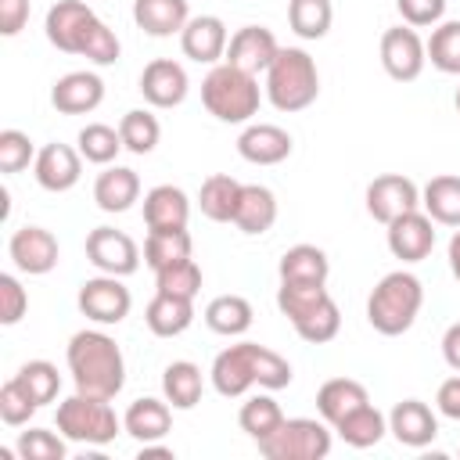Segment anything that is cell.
Wrapping results in <instances>:
<instances>
[{
	"label": "cell",
	"mask_w": 460,
	"mask_h": 460,
	"mask_svg": "<svg viewBox=\"0 0 460 460\" xmlns=\"http://www.w3.org/2000/svg\"><path fill=\"white\" fill-rule=\"evenodd\" d=\"M363 402H370V395H367V388L359 385V381H352V377H331V381H323L320 385V392H316V413L334 428L341 417H349L352 410H359Z\"/></svg>",
	"instance_id": "f546056e"
},
{
	"label": "cell",
	"mask_w": 460,
	"mask_h": 460,
	"mask_svg": "<svg viewBox=\"0 0 460 460\" xmlns=\"http://www.w3.org/2000/svg\"><path fill=\"white\" fill-rule=\"evenodd\" d=\"M169 428H172V406L165 399H151V395L133 399L126 417H122V431L133 435L140 446L144 442H162L169 435Z\"/></svg>",
	"instance_id": "cb8c5ba5"
},
{
	"label": "cell",
	"mask_w": 460,
	"mask_h": 460,
	"mask_svg": "<svg viewBox=\"0 0 460 460\" xmlns=\"http://www.w3.org/2000/svg\"><path fill=\"white\" fill-rule=\"evenodd\" d=\"M446 259H449V273L460 280V226L453 230V237H449V248H446Z\"/></svg>",
	"instance_id": "f5cc1de1"
},
{
	"label": "cell",
	"mask_w": 460,
	"mask_h": 460,
	"mask_svg": "<svg viewBox=\"0 0 460 460\" xmlns=\"http://www.w3.org/2000/svg\"><path fill=\"white\" fill-rule=\"evenodd\" d=\"M133 22L155 40L180 36L183 25L190 22L187 0H133Z\"/></svg>",
	"instance_id": "d4e9b609"
},
{
	"label": "cell",
	"mask_w": 460,
	"mask_h": 460,
	"mask_svg": "<svg viewBox=\"0 0 460 460\" xmlns=\"http://www.w3.org/2000/svg\"><path fill=\"white\" fill-rule=\"evenodd\" d=\"M277 54H280V43H277L273 29H266V25H241L230 36V43H226V58L223 61L237 65V68H244L252 75H259V72L266 75V68L273 65Z\"/></svg>",
	"instance_id": "e0dca14e"
},
{
	"label": "cell",
	"mask_w": 460,
	"mask_h": 460,
	"mask_svg": "<svg viewBox=\"0 0 460 460\" xmlns=\"http://www.w3.org/2000/svg\"><path fill=\"white\" fill-rule=\"evenodd\" d=\"M119 137H122V147L133 151V155H151L162 140V126L158 119L147 111V108H133L119 119Z\"/></svg>",
	"instance_id": "f35d334b"
},
{
	"label": "cell",
	"mask_w": 460,
	"mask_h": 460,
	"mask_svg": "<svg viewBox=\"0 0 460 460\" xmlns=\"http://www.w3.org/2000/svg\"><path fill=\"white\" fill-rule=\"evenodd\" d=\"M435 406H438V413H442V417L460 420V374H453V377H446V381L438 385Z\"/></svg>",
	"instance_id": "f907efd6"
},
{
	"label": "cell",
	"mask_w": 460,
	"mask_h": 460,
	"mask_svg": "<svg viewBox=\"0 0 460 460\" xmlns=\"http://www.w3.org/2000/svg\"><path fill=\"white\" fill-rule=\"evenodd\" d=\"M155 291L165 295H180V298H194L201 291V266L194 259H180L172 266L155 270Z\"/></svg>",
	"instance_id": "7bdbcfd3"
},
{
	"label": "cell",
	"mask_w": 460,
	"mask_h": 460,
	"mask_svg": "<svg viewBox=\"0 0 460 460\" xmlns=\"http://www.w3.org/2000/svg\"><path fill=\"white\" fill-rule=\"evenodd\" d=\"M334 22L331 0H288V25L302 40H323Z\"/></svg>",
	"instance_id": "e575fe53"
},
{
	"label": "cell",
	"mask_w": 460,
	"mask_h": 460,
	"mask_svg": "<svg viewBox=\"0 0 460 460\" xmlns=\"http://www.w3.org/2000/svg\"><path fill=\"white\" fill-rule=\"evenodd\" d=\"M187 90H190L187 68L172 58H155L140 72V93L151 108H176V104H183Z\"/></svg>",
	"instance_id": "2e32d148"
},
{
	"label": "cell",
	"mask_w": 460,
	"mask_h": 460,
	"mask_svg": "<svg viewBox=\"0 0 460 460\" xmlns=\"http://www.w3.org/2000/svg\"><path fill=\"white\" fill-rule=\"evenodd\" d=\"M190 234L187 226L183 230H147V241H144V262L151 270H162V266H172L180 259H190Z\"/></svg>",
	"instance_id": "74e56055"
},
{
	"label": "cell",
	"mask_w": 460,
	"mask_h": 460,
	"mask_svg": "<svg viewBox=\"0 0 460 460\" xmlns=\"http://www.w3.org/2000/svg\"><path fill=\"white\" fill-rule=\"evenodd\" d=\"M201 104L212 119H219L226 126H244V122H252V115H259V104H262L259 75H252L230 61H219L201 79Z\"/></svg>",
	"instance_id": "277c9868"
},
{
	"label": "cell",
	"mask_w": 460,
	"mask_h": 460,
	"mask_svg": "<svg viewBox=\"0 0 460 460\" xmlns=\"http://www.w3.org/2000/svg\"><path fill=\"white\" fill-rule=\"evenodd\" d=\"M212 388L223 395V399H237L244 395L248 388H266V392H280L291 385V363L266 349V345H255V341H237V345H226L216 359H212Z\"/></svg>",
	"instance_id": "6da1fadb"
},
{
	"label": "cell",
	"mask_w": 460,
	"mask_h": 460,
	"mask_svg": "<svg viewBox=\"0 0 460 460\" xmlns=\"http://www.w3.org/2000/svg\"><path fill=\"white\" fill-rule=\"evenodd\" d=\"M252 302L244 295H216L205 305V327L223 338H241L252 327Z\"/></svg>",
	"instance_id": "d6a6232c"
},
{
	"label": "cell",
	"mask_w": 460,
	"mask_h": 460,
	"mask_svg": "<svg viewBox=\"0 0 460 460\" xmlns=\"http://www.w3.org/2000/svg\"><path fill=\"white\" fill-rule=\"evenodd\" d=\"M428 61L446 75H460V22H438L431 29Z\"/></svg>",
	"instance_id": "60d3db41"
},
{
	"label": "cell",
	"mask_w": 460,
	"mask_h": 460,
	"mask_svg": "<svg viewBox=\"0 0 460 460\" xmlns=\"http://www.w3.org/2000/svg\"><path fill=\"white\" fill-rule=\"evenodd\" d=\"M14 377H18V381H22V388L36 399V406L54 402V399H58V392H61V374H58V367H54V363H47V359H29V363H22Z\"/></svg>",
	"instance_id": "b9f144b4"
},
{
	"label": "cell",
	"mask_w": 460,
	"mask_h": 460,
	"mask_svg": "<svg viewBox=\"0 0 460 460\" xmlns=\"http://www.w3.org/2000/svg\"><path fill=\"white\" fill-rule=\"evenodd\" d=\"M334 431H338V438H341L345 446H352V449H370V446H377V442L385 438L388 417H385L374 402H363L359 410H352L349 417H341V420L334 424Z\"/></svg>",
	"instance_id": "836d02e7"
},
{
	"label": "cell",
	"mask_w": 460,
	"mask_h": 460,
	"mask_svg": "<svg viewBox=\"0 0 460 460\" xmlns=\"http://www.w3.org/2000/svg\"><path fill=\"white\" fill-rule=\"evenodd\" d=\"M395 7L402 14V22L413 29H428V25L435 29L446 14V0H395Z\"/></svg>",
	"instance_id": "c3c4849f"
},
{
	"label": "cell",
	"mask_w": 460,
	"mask_h": 460,
	"mask_svg": "<svg viewBox=\"0 0 460 460\" xmlns=\"http://www.w3.org/2000/svg\"><path fill=\"white\" fill-rule=\"evenodd\" d=\"M273 223H277V194L270 187H262V183H244L241 187V205H237L234 226L241 234H248V237H259Z\"/></svg>",
	"instance_id": "83f0119b"
},
{
	"label": "cell",
	"mask_w": 460,
	"mask_h": 460,
	"mask_svg": "<svg viewBox=\"0 0 460 460\" xmlns=\"http://www.w3.org/2000/svg\"><path fill=\"white\" fill-rule=\"evenodd\" d=\"M237 424H241V431H244L248 438L262 442L266 435H273V431L284 424V410H280V402H277L273 395H266V388H262L259 395H252V399L241 406Z\"/></svg>",
	"instance_id": "8d00e7d4"
},
{
	"label": "cell",
	"mask_w": 460,
	"mask_h": 460,
	"mask_svg": "<svg viewBox=\"0 0 460 460\" xmlns=\"http://www.w3.org/2000/svg\"><path fill=\"white\" fill-rule=\"evenodd\" d=\"M435 248V219L424 208L402 212L399 219L388 223V252L402 262H420Z\"/></svg>",
	"instance_id": "9a60e30c"
},
{
	"label": "cell",
	"mask_w": 460,
	"mask_h": 460,
	"mask_svg": "<svg viewBox=\"0 0 460 460\" xmlns=\"http://www.w3.org/2000/svg\"><path fill=\"white\" fill-rule=\"evenodd\" d=\"M201 388H205L201 367L190 359H172L162 370V395L172 410H194L201 402Z\"/></svg>",
	"instance_id": "f1b7e54d"
},
{
	"label": "cell",
	"mask_w": 460,
	"mask_h": 460,
	"mask_svg": "<svg viewBox=\"0 0 460 460\" xmlns=\"http://www.w3.org/2000/svg\"><path fill=\"white\" fill-rule=\"evenodd\" d=\"M68 374L75 381V392L115 399L126 385V359L111 334L104 331H75L65 349Z\"/></svg>",
	"instance_id": "3957f363"
},
{
	"label": "cell",
	"mask_w": 460,
	"mask_h": 460,
	"mask_svg": "<svg viewBox=\"0 0 460 460\" xmlns=\"http://www.w3.org/2000/svg\"><path fill=\"white\" fill-rule=\"evenodd\" d=\"M29 162H36V147H32L29 133H22V129H0V172L14 176V172L29 169Z\"/></svg>",
	"instance_id": "bcb514c9"
},
{
	"label": "cell",
	"mask_w": 460,
	"mask_h": 460,
	"mask_svg": "<svg viewBox=\"0 0 460 460\" xmlns=\"http://www.w3.org/2000/svg\"><path fill=\"white\" fill-rule=\"evenodd\" d=\"M140 198V176L129 165H104V172H97L93 180V201L101 212H129Z\"/></svg>",
	"instance_id": "7402d4cb"
},
{
	"label": "cell",
	"mask_w": 460,
	"mask_h": 460,
	"mask_svg": "<svg viewBox=\"0 0 460 460\" xmlns=\"http://www.w3.org/2000/svg\"><path fill=\"white\" fill-rule=\"evenodd\" d=\"M43 29L61 54H79L93 65H115L122 54L119 36L97 18V11L86 0H58L47 11Z\"/></svg>",
	"instance_id": "7a4b0ae2"
},
{
	"label": "cell",
	"mask_w": 460,
	"mask_h": 460,
	"mask_svg": "<svg viewBox=\"0 0 460 460\" xmlns=\"http://www.w3.org/2000/svg\"><path fill=\"white\" fill-rule=\"evenodd\" d=\"M226 43H230V32L216 14H194L180 32L183 54L198 65H219L226 58Z\"/></svg>",
	"instance_id": "ac0fdd59"
},
{
	"label": "cell",
	"mask_w": 460,
	"mask_h": 460,
	"mask_svg": "<svg viewBox=\"0 0 460 460\" xmlns=\"http://www.w3.org/2000/svg\"><path fill=\"white\" fill-rule=\"evenodd\" d=\"M241 180L226 176V172H212L201 180V190H198V208L205 219L212 223H234L237 216V205H241Z\"/></svg>",
	"instance_id": "4316f807"
},
{
	"label": "cell",
	"mask_w": 460,
	"mask_h": 460,
	"mask_svg": "<svg viewBox=\"0 0 460 460\" xmlns=\"http://www.w3.org/2000/svg\"><path fill=\"white\" fill-rule=\"evenodd\" d=\"M420 305H424V284L406 270H392L374 284L367 298V323L385 338H399L417 323Z\"/></svg>",
	"instance_id": "5b68a950"
},
{
	"label": "cell",
	"mask_w": 460,
	"mask_h": 460,
	"mask_svg": "<svg viewBox=\"0 0 460 460\" xmlns=\"http://www.w3.org/2000/svg\"><path fill=\"white\" fill-rule=\"evenodd\" d=\"M29 309V295L14 273H0V323L14 327Z\"/></svg>",
	"instance_id": "7dc6e473"
},
{
	"label": "cell",
	"mask_w": 460,
	"mask_h": 460,
	"mask_svg": "<svg viewBox=\"0 0 460 460\" xmlns=\"http://www.w3.org/2000/svg\"><path fill=\"white\" fill-rule=\"evenodd\" d=\"M32 4L29 0H0V32L4 36H18L29 22Z\"/></svg>",
	"instance_id": "681fc988"
},
{
	"label": "cell",
	"mask_w": 460,
	"mask_h": 460,
	"mask_svg": "<svg viewBox=\"0 0 460 460\" xmlns=\"http://www.w3.org/2000/svg\"><path fill=\"white\" fill-rule=\"evenodd\" d=\"M75 144H79V155H83L86 162H93V165H111L115 155L126 151L119 129H115V126H104V122H86V126L79 129Z\"/></svg>",
	"instance_id": "ab89813d"
},
{
	"label": "cell",
	"mask_w": 460,
	"mask_h": 460,
	"mask_svg": "<svg viewBox=\"0 0 460 460\" xmlns=\"http://www.w3.org/2000/svg\"><path fill=\"white\" fill-rule=\"evenodd\" d=\"M79 313L101 327H119L129 309H133V295L129 288L122 284V277H111V273H101V277H90L83 280L79 288Z\"/></svg>",
	"instance_id": "9c48e42d"
},
{
	"label": "cell",
	"mask_w": 460,
	"mask_h": 460,
	"mask_svg": "<svg viewBox=\"0 0 460 460\" xmlns=\"http://www.w3.org/2000/svg\"><path fill=\"white\" fill-rule=\"evenodd\" d=\"M58 431H61L68 442L108 446V442H115V435L122 431V420L115 417L111 399L75 392V395H68V399L58 402Z\"/></svg>",
	"instance_id": "52a82bcc"
},
{
	"label": "cell",
	"mask_w": 460,
	"mask_h": 460,
	"mask_svg": "<svg viewBox=\"0 0 460 460\" xmlns=\"http://www.w3.org/2000/svg\"><path fill=\"white\" fill-rule=\"evenodd\" d=\"M320 97V72L309 50L280 47L273 65L266 68V101L277 111H305Z\"/></svg>",
	"instance_id": "8992f818"
},
{
	"label": "cell",
	"mask_w": 460,
	"mask_h": 460,
	"mask_svg": "<svg viewBox=\"0 0 460 460\" xmlns=\"http://www.w3.org/2000/svg\"><path fill=\"white\" fill-rule=\"evenodd\" d=\"M144 323L151 334L158 338H176L194 323V298H180V295H165L155 291V298L144 309Z\"/></svg>",
	"instance_id": "484cf974"
},
{
	"label": "cell",
	"mask_w": 460,
	"mask_h": 460,
	"mask_svg": "<svg viewBox=\"0 0 460 460\" xmlns=\"http://www.w3.org/2000/svg\"><path fill=\"white\" fill-rule=\"evenodd\" d=\"M190 219V198L172 187V183H158L144 194V223L147 230H183Z\"/></svg>",
	"instance_id": "603a6c76"
},
{
	"label": "cell",
	"mask_w": 460,
	"mask_h": 460,
	"mask_svg": "<svg viewBox=\"0 0 460 460\" xmlns=\"http://www.w3.org/2000/svg\"><path fill=\"white\" fill-rule=\"evenodd\" d=\"M453 104H456V111H460V86H456V97H453Z\"/></svg>",
	"instance_id": "db71d44e"
},
{
	"label": "cell",
	"mask_w": 460,
	"mask_h": 460,
	"mask_svg": "<svg viewBox=\"0 0 460 460\" xmlns=\"http://www.w3.org/2000/svg\"><path fill=\"white\" fill-rule=\"evenodd\" d=\"M36 410H40L36 399L22 388L18 377L4 381V388H0V420H4L7 428H22V424H29Z\"/></svg>",
	"instance_id": "f6af8a7d"
},
{
	"label": "cell",
	"mask_w": 460,
	"mask_h": 460,
	"mask_svg": "<svg viewBox=\"0 0 460 460\" xmlns=\"http://www.w3.org/2000/svg\"><path fill=\"white\" fill-rule=\"evenodd\" d=\"M104 101V79L97 72H65L54 86H50V104L61 115H90L97 111Z\"/></svg>",
	"instance_id": "d6986e66"
},
{
	"label": "cell",
	"mask_w": 460,
	"mask_h": 460,
	"mask_svg": "<svg viewBox=\"0 0 460 460\" xmlns=\"http://www.w3.org/2000/svg\"><path fill=\"white\" fill-rule=\"evenodd\" d=\"M277 273H280V280H295V284H327L331 259L316 244H295L280 255Z\"/></svg>",
	"instance_id": "4dcf8cb0"
},
{
	"label": "cell",
	"mask_w": 460,
	"mask_h": 460,
	"mask_svg": "<svg viewBox=\"0 0 460 460\" xmlns=\"http://www.w3.org/2000/svg\"><path fill=\"white\" fill-rule=\"evenodd\" d=\"M428 65V43L413 25H392L381 32V68L395 83H413Z\"/></svg>",
	"instance_id": "30bf717a"
},
{
	"label": "cell",
	"mask_w": 460,
	"mask_h": 460,
	"mask_svg": "<svg viewBox=\"0 0 460 460\" xmlns=\"http://www.w3.org/2000/svg\"><path fill=\"white\" fill-rule=\"evenodd\" d=\"M291 147H295L291 133L273 122H252L237 137V155L252 165H280L291 155Z\"/></svg>",
	"instance_id": "44dd1931"
},
{
	"label": "cell",
	"mask_w": 460,
	"mask_h": 460,
	"mask_svg": "<svg viewBox=\"0 0 460 460\" xmlns=\"http://www.w3.org/2000/svg\"><path fill=\"white\" fill-rule=\"evenodd\" d=\"M420 208L438 223V226H460V176L442 172L431 176L420 190Z\"/></svg>",
	"instance_id": "1f68e13d"
},
{
	"label": "cell",
	"mask_w": 460,
	"mask_h": 460,
	"mask_svg": "<svg viewBox=\"0 0 460 460\" xmlns=\"http://www.w3.org/2000/svg\"><path fill=\"white\" fill-rule=\"evenodd\" d=\"M442 359L449 363V370H456V374H460V320H456V323H449V327H446V334H442Z\"/></svg>",
	"instance_id": "816d5d0a"
},
{
	"label": "cell",
	"mask_w": 460,
	"mask_h": 460,
	"mask_svg": "<svg viewBox=\"0 0 460 460\" xmlns=\"http://www.w3.org/2000/svg\"><path fill=\"white\" fill-rule=\"evenodd\" d=\"M420 208V187L402 176V172H385V176H374L370 187H367V212L370 219L377 223H392L399 219L402 212H413Z\"/></svg>",
	"instance_id": "7c38bea8"
},
{
	"label": "cell",
	"mask_w": 460,
	"mask_h": 460,
	"mask_svg": "<svg viewBox=\"0 0 460 460\" xmlns=\"http://www.w3.org/2000/svg\"><path fill=\"white\" fill-rule=\"evenodd\" d=\"M331 424L323 417H284V424L259 442L266 460H323L331 453Z\"/></svg>",
	"instance_id": "ba28073f"
},
{
	"label": "cell",
	"mask_w": 460,
	"mask_h": 460,
	"mask_svg": "<svg viewBox=\"0 0 460 460\" xmlns=\"http://www.w3.org/2000/svg\"><path fill=\"white\" fill-rule=\"evenodd\" d=\"M32 176L43 190L50 194H65L79 183L83 176V155L79 147H68V144H43L36 151V162H32Z\"/></svg>",
	"instance_id": "5bb4252c"
},
{
	"label": "cell",
	"mask_w": 460,
	"mask_h": 460,
	"mask_svg": "<svg viewBox=\"0 0 460 460\" xmlns=\"http://www.w3.org/2000/svg\"><path fill=\"white\" fill-rule=\"evenodd\" d=\"M68 438L61 431H50V428H29L18 435V456L22 460H65Z\"/></svg>",
	"instance_id": "ee69618b"
},
{
	"label": "cell",
	"mask_w": 460,
	"mask_h": 460,
	"mask_svg": "<svg viewBox=\"0 0 460 460\" xmlns=\"http://www.w3.org/2000/svg\"><path fill=\"white\" fill-rule=\"evenodd\" d=\"M7 255H11L18 273L43 277V273H50L58 266L61 244L47 226H18L11 234V241H7Z\"/></svg>",
	"instance_id": "4fadbf2b"
},
{
	"label": "cell",
	"mask_w": 460,
	"mask_h": 460,
	"mask_svg": "<svg viewBox=\"0 0 460 460\" xmlns=\"http://www.w3.org/2000/svg\"><path fill=\"white\" fill-rule=\"evenodd\" d=\"M86 259L97 266V273L129 277L140 266V248L126 230L115 226H93L86 234Z\"/></svg>",
	"instance_id": "8fae6325"
},
{
	"label": "cell",
	"mask_w": 460,
	"mask_h": 460,
	"mask_svg": "<svg viewBox=\"0 0 460 460\" xmlns=\"http://www.w3.org/2000/svg\"><path fill=\"white\" fill-rule=\"evenodd\" d=\"M327 298H331L327 284H295V280H280V288H277V309L291 320V327H295L298 320H305L309 313H316Z\"/></svg>",
	"instance_id": "d590c367"
},
{
	"label": "cell",
	"mask_w": 460,
	"mask_h": 460,
	"mask_svg": "<svg viewBox=\"0 0 460 460\" xmlns=\"http://www.w3.org/2000/svg\"><path fill=\"white\" fill-rule=\"evenodd\" d=\"M388 431L395 435L399 446H410V449H424L435 442L438 435V417L431 413L428 402L420 399H402L392 406L388 413Z\"/></svg>",
	"instance_id": "ffe728a7"
}]
</instances>
